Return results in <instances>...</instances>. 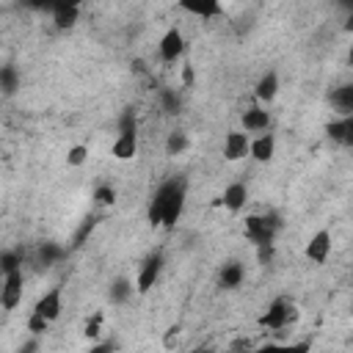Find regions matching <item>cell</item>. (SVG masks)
I'll list each match as a JSON object with an SVG mask.
<instances>
[{
    "mask_svg": "<svg viewBox=\"0 0 353 353\" xmlns=\"http://www.w3.org/2000/svg\"><path fill=\"white\" fill-rule=\"evenodd\" d=\"M185 207V182L182 179H168L157 188L152 204H149V221L152 226H174L182 215Z\"/></svg>",
    "mask_w": 353,
    "mask_h": 353,
    "instance_id": "obj_1",
    "label": "cell"
},
{
    "mask_svg": "<svg viewBox=\"0 0 353 353\" xmlns=\"http://www.w3.org/2000/svg\"><path fill=\"white\" fill-rule=\"evenodd\" d=\"M279 229H281V221H279V215H276V212L248 215V218L243 221V232H245V237H248L254 245H259V248L270 245Z\"/></svg>",
    "mask_w": 353,
    "mask_h": 353,
    "instance_id": "obj_2",
    "label": "cell"
},
{
    "mask_svg": "<svg viewBox=\"0 0 353 353\" xmlns=\"http://www.w3.org/2000/svg\"><path fill=\"white\" fill-rule=\"evenodd\" d=\"M292 306L284 301V298H279V301H273L268 309H265V314L259 317V325L262 328H270V331H279V328H284L290 320H292Z\"/></svg>",
    "mask_w": 353,
    "mask_h": 353,
    "instance_id": "obj_3",
    "label": "cell"
},
{
    "mask_svg": "<svg viewBox=\"0 0 353 353\" xmlns=\"http://www.w3.org/2000/svg\"><path fill=\"white\" fill-rule=\"evenodd\" d=\"M160 270H163V254H152L143 259L141 270H138V279H135V290L138 292H149L154 287V281L160 279Z\"/></svg>",
    "mask_w": 353,
    "mask_h": 353,
    "instance_id": "obj_4",
    "label": "cell"
},
{
    "mask_svg": "<svg viewBox=\"0 0 353 353\" xmlns=\"http://www.w3.org/2000/svg\"><path fill=\"white\" fill-rule=\"evenodd\" d=\"M22 301V270L6 273L3 276V287H0V303L6 312L17 309V303Z\"/></svg>",
    "mask_w": 353,
    "mask_h": 353,
    "instance_id": "obj_5",
    "label": "cell"
},
{
    "mask_svg": "<svg viewBox=\"0 0 353 353\" xmlns=\"http://www.w3.org/2000/svg\"><path fill=\"white\" fill-rule=\"evenodd\" d=\"M245 154H251L248 132H240V130L226 132V138H223V157H226L229 163H234V160H243Z\"/></svg>",
    "mask_w": 353,
    "mask_h": 353,
    "instance_id": "obj_6",
    "label": "cell"
},
{
    "mask_svg": "<svg viewBox=\"0 0 353 353\" xmlns=\"http://www.w3.org/2000/svg\"><path fill=\"white\" fill-rule=\"evenodd\" d=\"M328 254H331V232L328 229H320L306 243V259H312L314 265H323L328 259Z\"/></svg>",
    "mask_w": 353,
    "mask_h": 353,
    "instance_id": "obj_7",
    "label": "cell"
},
{
    "mask_svg": "<svg viewBox=\"0 0 353 353\" xmlns=\"http://www.w3.org/2000/svg\"><path fill=\"white\" fill-rule=\"evenodd\" d=\"M182 52H185V39H182V33H179L176 28H168L165 36L160 39V58L171 63V61H176Z\"/></svg>",
    "mask_w": 353,
    "mask_h": 353,
    "instance_id": "obj_8",
    "label": "cell"
},
{
    "mask_svg": "<svg viewBox=\"0 0 353 353\" xmlns=\"http://www.w3.org/2000/svg\"><path fill=\"white\" fill-rule=\"evenodd\" d=\"M61 309H63V306H61V287L47 290V292L36 301V306H33V312H36V314H41V317H47L50 323L61 314Z\"/></svg>",
    "mask_w": 353,
    "mask_h": 353,
    "instance_id": "obj_9",
    "label": "cell"
},
{
    "mask_svg": "<svg viewBox=\"0 0 353 353\" xmlns=\"http://www.w3.org/2000/svg\"><path fill=\"white\" fill-rule=\"evenodd\" d=\"M245 201H248V188H245L243 182H232V185L223 190V196L218 199V204H223L229 212H240V210L245 207Z\"/></svg>",
    "mask_w": 353,
    "mask_h": 353,
    "instance_id": "obj_10",
    "label": "cell"
},
{
    "mask_svg": "<svg viewBox=\"0 0 353 353\" xmlns=\"http://www.w3.org/2000/svg\"><path fill=\"white\" fill-rule=\"evenodd\" d=\"M328 138L339 146H353V116H342L325 127Z\"/></svg>",
    "mask_w": 353,
    "mask_h": 353,
    "instance_id": "obj_11",
    "label": "cell"
},
{
    "mask_svg": "<svg viewBox=\"0 0 353 353\" xmlns=\"http://www.w3.org/2000/svg\"><path fill=\"white\" fill-rule=\"evenodd\" d=\"M331 108L339 116H353V83H342L331 91Z\"/></svg>",
    "mask_w": 353,
    "mask_h": 353,
    "instance_id": "obj_12",
    "label": "cell"
},
{
    "mask_svg": "<svg viewBox=\"0 0 353 353\" xmlns=\"http://www.w3.org/2000/svg\"><path fill=\"white\" fill-rule=\"evenodd\" d=\"M80 17V6L77 3H52V22L55 28H72Z\"/></svg>",
    "mask_w": 353,
    "mask_h": 353,
    "instance_id": "obj_13",
    "label": "cell"
},
{
    "mask_svg": "<svg viewBox=\"0 0 353 353\" xmlns=\"http://www.w3.org/2000/svg\"><path fill=\"white\" fill-rule=\"evenodd\" d=\"M110 152H113L116 160H132L135 152H138V132H119Z\"/></svg>",
    "mask_w": 353,
    "mask_h": 353,
    "instance_id": "obj_14",
    "label": "cell"
},
{
    "mask_svg": "<svg viewBox=\"0 0 353 353\" xmlns=\"http://www.w3.org/2000/svg\"><path fill=\"white\" fill-rule=\"evenodd\" d=\"M276 94H279V74L276 72H265L259 80H256V88H254V97L259 99V102H273L276 99Z\"/></svg>",
    "mask_w": 353,
    "mask_h": 353,
    "instance_id": "obj_15",
    "label": "cell"
},
{
    "mask_svg": "<svg viewBox=\"0 0 353 353\" xmlns=\"http://www.w3.org/2000/svg\"><path fill=\"white\" fill-rule=\"evenodd\" d=\"M268 124H270V116H268V110L259 108V105H254V108H248V110L243 113V130H245V132H265Z\"/></svg>",
    "mask_w": 353,
    "mask_h": 353,
    "instance_id": "obj_16",
    "label": "cell"
},
{
    "mask_svg": "<svg viewBox=\"0 0 353 353\" xmlns=\"http://www.w3.org/2000/svg\"><path fill=\"white\" fill-rule=\"evenodd\" d=\"M273 152H276V138H273L270 132H262V135H256V138L251 141V157H254V160L268 163V160L273 157Z\"/></svg>",
    "mask_w": 353,
    "mask_h": 353,
    "instance_id": "obj_17",
    "label": "cell"
},
{
    "mask_svg": "<svg viewBox=\"0 0 353 353\" xmlns=\"http://www.w3.org/2000/svg\"><path fill=\"white\" fill-rule=\"evenodd\" d=\"M218 281H221V287L223 290H234V287H240L243 284V265L240 262H226L223 268H221V276H218Z\"/></svg>",
    "mask_w": 353,
    "mask_h": 353,
    "instance_id": "obj_18",
    "label": "cell"
},
{
    "mask_svg": "<svg viewBox=\"0 0 353 353\" xmlns=\"http://www.w3.org/2000/svg\"><path fill=\"white\" fill-rule=\"evenodd\" d=\"M132 295V281L130 279H124V276H119L113 284H110V292H108V298H110V303H124L127 298Z\"/></svg>",
    "mask_w": 353,
    "mask_h": 353,
    "instance_id": "obj_19",
    "label": "cell"
},
{
    "mask_svg": "<svg viewBox=\"0 0 353 353\" xmlns=\"http://www.w3.org/2000/svg\"><path fill=\"white\" fill-rule=\"evenodd\" d=\"M0 88H3L6 97H14L17 88H19V74H17V69H14L11 63H6V66L0 69Z\"/></svg>",
    "mask_w": 353,
    "mask_h": 353,
    "instance_id": "obj_20",
    "label": "cell"
},
{
    "mask_svg": "<svg viewBox=\"0 0 353 353\" xmlns=\"http://www.w3.org/2000/svg\"><path fill=\"white\" fill-rule=\"evenodd\" d=\"M185 149H188V135H185L182 130H174V132L168 135V141H165V154L176 157V154H182Z\"/></svg>",
    "mask_w": 353,
    "mask_h": 353,
    "instance_id": "obj_21",
    "label": "cell"
},
{
    "mask_svg": "<svg viewBox=\"0 0 353 353\" xmlns=\"http://www.w3.org/2000/svg\"><path fill=\"white\" fill-rule=\"evenodd\" d=\"M61 256H63V248H61V245H55V243H44V245L39 248V265H44V268L55 265Z\"/></svg>",
    "mask_w": 353,
    "mask_h": 353,
    "instance_id": "obj_22",
    "label": "cell"
},
{
    "mask_svg": "<svg viewBox=\"0 0 353 353\" xmlns=\"http://www.w3.org/2000/svg\"><path fill=\"white\" fill-rule=\"evenodd\" d=\"M182 8L196 14V17H215V14H221L218 3H182Z\"/></svg>",
    "mask_w": 353,
    "mask_h": 353,
    "instance_id": "obj_23",
    "label": "cell"
},
{
    "mask_svg": "<svg viewBox=\"0 0 353 353\" xmlns=\"http://www.w3.org/2000/svg\"><path fill=\"white\" fill-rule=\"evenodd\" d=\"M179 105H182V102H179V94H176L174 88H163V91H160V108H163L165 113H171V116L179 113Z\"/></svg>",
    "mask_w": 353,
    "mask_h": 353,
    "instance_id": "obj_24",
    "label": "cell"
},
{
    "mask_svg": "<svg viewBox=\"0 0 353 353\" xmlns=\"http://www.w3.org/2000/svg\"><path fill=\"white\" fill-rule=\"evenodd\" d=\"M0 270H3V276H6V273H14V270H22L19 254H17V251H3V254H0Z\"/></svg>",
    "mask_w": 353,
    "mask_h": 353,
    "instance_id": "obj_25",
    "label": "cell"
},
{
    "mask_svg": "<svg viewBox=\"0 0 353 353\" xmlns=\"http://www.w3.org/2000/svg\"><path fill=\"white\" fill-rule=\"evenodd\" d=\"M119 132H138V121H135V110L132 108L121 110V116H119Z\"/></svg>",
    "mask_w": 353,
    "mask_h": 353,
    "instance_id": "obj_26",
    "label": "cell"
},
{
    "mask_svg": "<svg viewBox=\"0 0 353 353\" xmlns=\"http://www.w3.org/2000/svg\"><path fill=\"white\" fill-rule=\"evenodd\" d=\"M85 160H88V146H83V143H77V146H72L66 152V163L69 165H83Z\"/></svg>",
    "mask_w": 353,
    "mask_h": 353,
    "instance_id": "obj_27",
    "label": "cell"
},
{
    "mask_svg": "<svg viewBox=\"0 0 353 353\" xmlns=\"http://www.w3.org/2000/svg\"><path fill=\"white\" fill-rule=\"evenodd\" d=\"M88 339H97L102 334V312H94L91 320H85V331H83Z\"/></svg>",
    "mask_w": 353,
    "mask_h": 353,
    "instance_id": "obj_28",
    "label": "cell"
},
{
    "mask_svg": "<svg viewBox=\"0 0 353 353\" xmlns=\"http://www.w3.org/2000/svg\"><path fill=\"white\" fill-rule=\"evenodd\" d=\"M47 325H50V320H47V317H41V314H36V312L28 317V331H30L33 336L44 334V331H47Z\"/></svg>",
    "mask_w": 353,
    "mask_h": 353,
    "instance_id": "obj_29",
    "label": "cell"
},
{
    "mask_svg": "<svg viewBox=\"0 0 353 353\" xmlns=\"http://www.w3.org/2000/svg\"><path fill=\"white\" fill-rule=\"evenodd\" d=\"M94 199H97V204L108 207V204H113V201H116V190H113V188H108V185H99V188L94 190Z\"/></svg>",
    "mask_w": 353,
    "mask_h": 353,
    "instance_id": "obj_30",
    "label": "cell"
},
{
    "mask_svg": "<svg viewBox=\"0 0 353 353\" xmlns=\"http://www.w3.org/2000/svg\"><path fill=\"white\" fill-rule=\"evenodd\" d=\"M91 229H94V218L83 221V226H80V229H77V234H74V245H80V243L85 240V234H91Z\"/></svg>",
    "mask_w": 353,
    "mask_h": 353,
    "instance_id": "obj_31",
    "label": "cell"
},
{
    "mask_svg": "<svg viewBox=\"0 0 353 353\" xmlns=\"http://www.w3.org/2000/svg\"><path fill=\"white\" fill-rule=\"evenodd\" d=\"M281 353H309V342H295V345H281Z\"/></svg>",
    "mask_w": 353,
    "mask_h": 353,
    "instance_id": "obj_32",
    "label": "cell"
},
{
    "mask_svg": "<svg viewBox=\"0 0 353 353\" xmlns=\"http://www.w3.org/2000/svg\"><path fill=\"white\" fill-rule=\"evenodd\" d=\"M88 353H116V345L113 342H99V345L88 347Z\"/></svg>",
    "mask_w": 353,
    "mask_h": 353,
    "instance_id": "obj_33",
    "label": "cell"
},
{
    "mask_svg": "<svg viewBox=\"0 0 353 353\" xmlns=\"http://www.w3.org/2000/svg\"><path fill=\"white\" fill-rule=\"evenodd\" d=\"M17 353H39V342H36V339H28L25 345L17 347Z\"/></svg>",
    "mask_w": 353,
    "mask_h": 353,
    "instance_id": "obj_34",
    "label": "cell"
},
{
    "mask_svg": "<svg viewBox=\"0 0 353 353\" xmlns=\"http://www.w3.org/2000/svg\"><path fill=\"white\" fill-rule=\"evenodd\" d=\"M174 336H179V325H171V328H168V334H165V345H168V347L174 345Z\"/></svg>",
    "mask_w": 353,
    "mask_h": 353,
    "instance_id": "obj_35",
    "label": "cell"
},
{
    "mask_svg": "<svg viewBox=\"0 0 353 353\" xmlns=\"http://www.w3.org/2000/svg\"><path fill=\"white\" fill-rule=\"evenodd\" d=\"M256 353H281V345H265V347H259Z\"/></svg>",
    "mask_w": 353,
    "mask_h": 353,
    "instance_id": "obj_36",
    "label": "cell"
},
{
    "mask_svg": "<svg viewBox=\"0 0 353 353\" xmlns=\"http://www.w3.org/2000/svg\"><path fill=\"white\" fill-rule=\"evenodd\" d=\"M345 30H347V33H353V11H350V17L345 19Z\"/></svg>",
    "mask_w": 353,
    "mask_h": 353,
    "instance_id": "obj_37",
    "label": "cell"
},
{
    "mask_svg": "<svg viewBox=\"0 0 353 353\" xmlns=\"http://www.w3.org/2000/svg\"><path fill=\"white\" fill-rule=\"evenodd\" d=\"M190 353H212L210 347H196V350H190Z\"/></svg>",
    "mask_w": 353,
    "mask_h": 353,
    "instance_id": "obj_38",
    "label": "cell"
},
{
    "mask_svg": "<svg viewBox=\"0 0 353 353\" xmlns=\"http://www.w3.org/2000/svg\"><path fill=\"white\" fill-rule=\"evenodd\" d=\"M350 63H353V47H350Z\"/></svg>",
    "mask_w": 353,
    "mask_h": 353,
    "instance_id": "obj_39",
    "label": "cell"
}]
</instances>
